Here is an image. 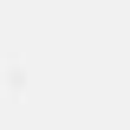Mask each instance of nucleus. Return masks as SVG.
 <instances>
[]
</instances>
